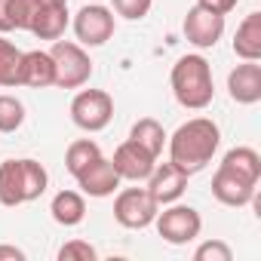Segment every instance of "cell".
<instances>
[{"instance_id": "12", "label": "cell", "mask_w": 261, "mask_h": 261, "mask_svg": "<svg viewBox=\"0 0 261 261\" xmlns=\"http://www.w3.org/2000/svg\"><path fill=\"white\" fill-rule=\"evenodd\" d=\"M77 188H80V194H86V197H95V200H101V197H111L117 188H120V175H117V169H114V163L108 160V157H98V160H92L86 169H80L77 175Z\"/></svg>"}, {"instance_id": "26", "label": "cell", "mask_w": 261, "mask_h": 261, "mask_svg": "<svg viewBox=\"0 0 261 261\" xmlns=\"http://www.w3.org/2000/svg\"><path fill=\"white\" fill-rule=\"evenodd\" d=\"M111 4H114V13L117 16H123L129 22H142L151 13L154 0H111Z\"/></svg>"}, {"instance_id": "7", "label": "cell", "mask_w": 261, "mask_h": 261, "mask_svg": "<svg viewBox=\"0 0 261 261\" xmlns=\"http://www.w3.org/2000/svg\"><path fill=\"white\" fill-rule=\"evenodd\" d=\"M71 120L83 133H101L114 120V98L105 89H80L71 101Z\"/></svg>"}, {"instance_id": "13", "label": "cell", "mask_w": 261, "mask_h": 261, "mask_svg": "<svg viewBox=\"0 0 261 261\" xmlns=\"http://www.w3.org/2000/svg\"><path fill=\"white\" fill-rule=\"evenodd\" d=\"M227 92L237 105H255L261 101V65L243 62L227 74Z\"/></svg>"}, {"instance_id": "8", "label": "cell", "mask_w": 261, "mask_h": 261, "mask_svg": "<svg viewBox=\"0 0 261 261\" xmlns=\"http://www.w3.org/2000/svg\"><path fill=\"white\" fill-rule=\"evenodd\" d=\"M114 28H117L114 13L105 4H92L89 0L74 16V34H77L80 46H105L114 37Z\"/></svg>"}, {"instance_id": "5", "label": "cell", "mask_w": 261, "mask_h": 261, "mask_svg": "<svg viewBox=\"0 0 261 261\" xmlns=\"http://www.w3.org/2000/svg\"><path fill=\"white\" fill-rule=\"evenodd\" d=\"M157 212H160V203L151 197L148 188H123L114 200V218L120 227H129V230H142L154 224Z\"/></svg>"}, {"instance_id": "3", "label": "cell", "mask_w": 261, "mask_h": 261, "mask_svg": "<svg viewBox=\"0 0 261 261\" xmlns=\"http://www.w3.org/2000/svg\"><path fill=\"white\" fill-rule=\"evenodd\" d=\"M49 185V175L43 163L22 157V160H4L0 163V203L4 206H22L37 200Z\"/></svg>"}, {"instance_id": "10", "label": "cell", "mask_w": 261, "mask_h": 261, "mask_svg": "<svg viewBox=\"0 0 261 261\" xmlns=\"http://www.w3.org/2000/svg\"><path fill=\"white\" fill-rule=\"evenodd\" d=\"M185 37L188 43H194L197 49H212L221 37H224V16L212 13V10H203V7H191L188 16H185Z\"/></svg>"}, {"instance_id": "28", "label": "cell", "mask_w": 261, "mask_h": 261, "mask_svg": "<svg viewBox=\"0 0 261 261\" xmlns=\"http://www.w3.org/2000/svg\"><path fill=\"white\" fill-rule=\"evenodd\" d=\"M237 4H240V0H197V7L212 10V13H218V16H227L230 10H237Z\"/></svg>"}, {"instance_id": "23", "label": "cell", "mask_w": 261, "mask_h": 261, "mask_svg": "<svg viewBox=\"0 0 261 261\" xmlns=\"http://www.w3.org/2000/svg\"><path fill=\"white\" fill-rule=\"evenodd\" d=\"M101 157V148L92 142V139H77V142H71L68 145V151H65V169L71 172V175H77L80 169H86L92 160H98Z\"/></svg>"}, {"instance_id": "16", "label": "cell", "mask_w": 261, "mask_h": 261, "mask_svg": "<svg viewBox=\"0 0 261 261\" xmlns=\"http://www.w3.org/2000/svg\"><path fill=\"white\" fill-rule=\"evenodd\" d=\"M68 7H37L31 10V19H28V31L37 37V40H62L65 31H68Z\"/></svg>"}, {"instance_id": "29", "label": "cell", "mask_w": 261, "mask_h": 261, "mask_svg": "<svg viewBox=\"0 0 261 261\" xmlns=\"http://www.w3.org/2000/svg\"><path fill=\"white\" fill-rule=\"evenodd\" d=\"M0 258H13V261H25V252L19 246H0Z\"/></svg>"}, {"instance_id": "6", "label": "cell", "mask_w": 261, "mask_h": 261, "mask_svg": "<svg viewBox=\"0 0 261 261\" xmlns=\"http://www.w3.org/2000/svg\"><path fill=\"white\" fill-rule=\"evenodd\" d=\"M154 224H157V233H160L166 243H172V246H188V243H194V240L200 237V230H203L200 212H197L194 206H181L178 200L169 203L163 212H157Z\"/></svg>"}, {"instance_id": "17", "label": "cell", "mask_w": 261, "mask_h": 261, "mask_svg": "<svg viewBox=\"0 0 261 261\" xmlns=\"http://www.w3.org/2000/svg\"><path fill=\"white\" fill-rule=\"evenodd\" d=\"M233 53L243 62H258L261 59V13H249L237 34H233Z\"/></svg>"}, {"instance_id": "27", "label": "cell", "mask_w": 261, "mask_h": 261, "mask_svg": "<svg viewBox=\"0 0 261 261\" xmlns=\"http://www.w3.org/2000/svg\"><path fill=\"white\" fill-rule=\"evenodd\" d=\"M59 258H62V261H95L98 252H95V246H89L86 240H71V243H65V246L59 249Z\"/></svg>"}, {"instance_id": "1", "label": "cell", "mask_w": 261, "mask_h": 261, "mask_svg": "<svg viewBox=\"0 0 261 261\" xmlns=\"http://www.w3.org/2000/svg\"><path fill=\"white\" fill-rule=\"evenodd\" d=\"M169 145V160L175 166H181L188 175L206 169L221 145V129L215 120L209 117H194L188 123H181L172 136H166Z\"/></svg>"}, {"instance_id": "31", "label": "cell", "mask_w": 261, "mask_h": 261, "mask_svg": "<svg viewBox=\"0 0 261 261\" xmlns=\"http://www.w3.org/2000/svg\"><path fill=\"white\" fill-rule=\"evenodd\" d=\"M92 4H101V0H92Z\"/></svg>"}, {"instance_id": "2", "label": "cell", "mask_w": 261, "mask_h": 261, "mask_svg": "<svg viewBox=\"0 0 261 261\" xmlns=\"http://www.w3.org/2000/svg\"><path fill=\"white\" fill-rule=\"evenodd\" d=\"M169 83H172V95L181 108L188 111H203L212 105L215 98V83H212V68L203 56L191 53V56H181L175 65H172V74H169Z\"/></svg>"}, {"instance_id": "21", "label": "cell", "mask_w": 261, "mask_h": 261, "mask_svg": "<svg viewBox=\"0 0 261 261\" xmlns=\"http://www.w3.org/2000/svg\"><path fill=\"white\" fill-rule=\"evenodd\" d=\"M34 0H0V34L28 31Z\"/></svg>"}, {"instance_id": "22", "label": "cell", "mask_w": 261, "mask_h": 261, "mask_svg": "<svg viewBox=\"0 0 261 261\" xmlns=\"http://www.w3.org/2000/svg\"><path fill=\"white\" fill-rule=\"evenodd\" d=\"M19 68H22V49L7 40V37H0V86H19Z\"/></svg>"}, {"instance_id": "19", "label": "cell", "mask_w": 261, "mask_h": 261, "mask_svg": "<svg viewBox=\"0 0 261 261\" xmlns=\"http://www.w3.org/2000/svg\"><path fill=\"white\" fill-rule=\"evenodd\" d=\"M49 212H53V221L62 224V227H77L83 218H86V200L80 191H59L49 203Z\"/></svg>"}, {"instance_id": "4", "label": "cell", "mask_w": 261, "mask_h": 261, "mask_svg": "<svg viewBox=\"0 0 261 261\" xmlns=\"http://www.w3.org/2000/svg\"><path fill=\"white\" fill-rule=\"evenodd\" d=\"M53 65H56V83L59 89H80L89 83L92 77V59L86 53V46L74 43V40H56L53 49Z\"/></svg>"}, {"instance_id": "14", "label": "cell", "mask_w": 261, "mask_h": 261, "mask_svg": "<svg viewBox=\"0 0 261 261\" xmlns=\"http://www.w3.org/2000/svg\"><path fill=\"white\" fill-rule=\"evenodd\" d=\"M255 188L258 185H252V181H246V178H240V175H233V172H227L221 166L212 175V197L218 203H224V206H237V209L249 206L255 200Z\"/></svg>"}, {"instance_id": "30", "label": "cell", "mask_w": 261, "mask_h": 261, "mask_svg": "<svg viewBox=\"0 0 261 261\" xmlns=\"http://www.w3.org/2000/svg\"><path fill=\"white\" fill-rule=\"evenodd\" d=\"M37 7H68V0H34Z\"/></svg>"}, {"instance_id": "15", "label": "cell", "mask_w": 261, "mask_h": 261, "mask_svg": "<svg viewBox=\"0 0 261 261\" xmlns=\"http://www.w3.org/2000/svg\"><path fill=\"white\" fill-rule=\"evenodd\" d=\"M56 83V65L46 49H31L22 53V68H19V86L31 89H46Z\"/></svg>"}, {"instance_id": "25", "label": "cell", "mask_w": 261, "mask_h": 261, "mask_svg": "<svg viewBox=\"0 0 261 261\" xmlns=\"http://www.w3.org/2000/svg\"><path fill=\"white\" fill-rule=\"evenodd\" d=\"M233 252L224 240H206L194 249V261H230Z\"/></svg>"}, {"instance_id": "11", "label": "cell", "mask_w": 261, "mask_h": 261, "mask_svg": "<svg viewBox=\"0 0 261 261\" xmlns=\"http://www.w3.org/2000/svg\"><path fill=\"white\" fill-rule=\"evenodd\" d=\"M185 188H188V172H185L181 166H175L172 160L157 163L154 172L148 175V191H151V197H154L160 206H169V203L181 200Z\"/></svg>"}, {"instance_id": "20", "label": "cell", "mask_w": 261, "mask_h": 261, "mask_svg": "<svg viewBox=\"0 0 261 261\" xmlns=\"http://www.w3.org/2000/svg\"><path fill=\"white\" fill-rule=\"evenodd\" d=\"M129 139H133L136 145H142L145 151H151L154 157H160L163 148H166V129H163L160 120H154V117H142V120L133 123V129H129Z\"/></svg>"}, {"instance_id": "18", "label": "cell", "mask_w": 261, "mask_h": 261, "mask_svg": "<svg viewBox=\"0 0 261 261\" xmlns=\"http://www.w3.org/2000/svg\"><path fill=\"white\" fill-rule=\"evenodd\" d=\"M218 166L227 169V172H233V175H240V178H246V181H252V185L261 181V157H258L255 148H246V145L230 148V151L221 157Z\"/></svg>"}, {"instance_id": "9", "label": "cell", "mask_w": 261, "mask_h": 261, "mask_svg": "<svg viewBox=\"0 0 261 261\" xmlns=\"http://www.w3.org/2000/svg\"><path fill=\"white\" fill-rule=\"evenodd\" d=\"M111 163H114L120 181H148V175L157 166V157L151 151H145L142 145H136L133 139H126L123 145H117Z\"/></svg>"}, {"instance_id": "24", "label": "cell", "mask_w": 261, "mask_h": 261, "mask_svg": "<svg viewBox=\"0 0 261 261\" xmlns=\"http://www.w3.org/2000/svg\"><path fill=\"white\" fill-rule=\"evenodd\" d=\"M25 123V105L16 95H0V133H16Z\"/></svg>"}]
</instances>
